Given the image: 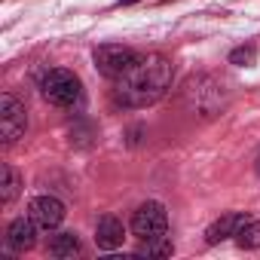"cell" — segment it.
I'll return each mask as SVG.
<instances>
[{
    "mask_svg": "<svg viewBox=\"0 0 260 260\" xmlns=\"http://www.w3.org/2000/svg\"><path fill=\"white\" fill-rule=\"evenodd\" d=\"M172 77L175 64L166 55H141L119 80H113V101L122 107H150L172 89Z\"/></svg>",
    "mask_w": 260,
    "mask_h": 260,
    "instance_id": "cell-1",
    "label": "cell"
},
{
    "mask_svg": "<svg viewBox=\"0 0 260 260\" xmlns=\"http://www.w3.org/2000/svg\"><path fill=\"white\" fill-rule=\"evenodd\" d=\"M226 89H223V83H217L214 77H208V74H199V77H190L187 83H184V104L193 110V113H199V116H214V113H220L223 107H226Z\"/></svg>",
    "mask_w": 260,
    "mask_h": 260,
    "instance_id": "cell-2",
    "label": "cell"
},
{
    "mask_svg": "<svg viewBox=\"0 0 260 260\" xmlns=\"http://www.w3.org/2000/svg\"><path fill=\"white\" fill-rule=\"evenodd\" d=\"M40 92H43V98H46L49 104H55V107H74V104L80 101V95H83V86H80V77H77L74 71L55 68V71H49V74L43 77Z\"/></svg>",
    "mask_w": 260,
    "mask_h": 260,
    "instance_id": "cell-3",
    "label": "cell"
},
{
    "mask_svg": "<svg viewBox=\"0 0 260 260\" xmlns=\"http://www.w3.org/2000/svg\"><path fill=\"white\" fill-rule=\"evenodd\" d=\"M92 58H95V68H98L101 77L119 80L128 68H132V64L141 58V55H138L132 46H122V43H101V46H95Z\"/></svg>",
    "mask_w": 260,
    "mask_h": 260,
    "instance_id": "cell-4",
    "label": "cell"
},
{
    "mask_svg": "<svg viewBox=\"0 0 260 260\" xmlns=\"http://www.w3.org/2000/svg\"><path fill=\"white\" fill-rule=\"evenodd\" d=\"M132 233H135L141 242H147V239H162V236L169 233V214H166V205L156 202V199L138 205L135 214H132Z\"/></svg>",
    "mask_w": 260,
    "mask_h": 260,
    "instance_id": "cell-5",
    "label": "cell"
},
{
    "mask_svg": "<svg viewBox=\"0 0 260 260\" xmlns=\"http://www.w3.org/2000/svg\"><path fill=\"white\" fill-rule=\"evenodd\" d=\"M25 128H28L25 104L16 95L4 92V95H0V135H4V144H16L25 135Z\"/></svg>",
    "mask_w": 260,
    "mask_h": 260,
    "instance_id": "cell-6",
    "label": "cell"
},
{
    "mask_svg": "<svg viewBox=\"0 0 260 260\" xmlns=\"http://www.w3.org/2000/svg\"><path fill=\"white\" fill-rule=\"evenodd\" d=\"M28 214H31V220L40 230H55V226H61V220H64L68 211H64L61 199H55V196H37V199H31Z\"/></svg>",
    "mask_w": 260,
    "mask_h": 260,
    "instance_id": "cell-7",
    "label": "cell"
},
{
    "mask_svg": "<svg viewBox=\"0 0 260 260\" xmlns=\"http://www.w3.org/2000/svg\"><path fill=\"white\" fill-rule=\"evenodd\" d=\"M251 220H254V217L245 214V211H226V214H220V217L205 230V242H208V245H220V242H226V239H236Z\"/></svg>",
    "mask_w": 260,
    "mask_h": 260,
    "instance_id": "cell-8",
    "label": "cell"
},
{
    "mask_svg": "<svg viewBox=\"0 0 260 260\" xmlns=\"http://www.w3.org/2000/svg\"><path fill=\"white\" fill-rule=\"evenodd\" d=\"M37 230L40 226L31 220V214L28 217H16L7 226V245H10V251H31L37 245Z\"/></svg>",
    "mask_w": 260,
    "mask_h": 260,
    "instance_id": "cell-9",
    "label": "cell"
},
{
    "mask_svg": "<svg viewBox=\"0 0 260 260\" xmlns=\"http://www.w3.org/2000/svg\"><path fill=\"white\" fill-rule=\"evenodd\" d=\"M122 239H125V226H122L119 217L104 214V217L95 223V242H98L101 251H113V248H119Z\"/></svg>",
    "mask_w": 260,
    "mask_h": 260,
    "instance_id": "cell-10",
    "label": "cell"
},
{
    "mask_svg": "<svg viewBox=\"0 0 260 260\" xmlns=\"http://www.w3.org/2000/svg\"><path fill=\"white\" fill-rule=\"evenodd\" d=\"M80 251H83V245H80V236L77 233H55L49 239V254L58 257V260H71Z\"/></svg>",
    "mask_w": 260,
    "mask_h": 260,
    "instance_id": "cell-11",
    "label": "cell"
},
{
    "mask_svg": "<svg viewBox=\"0 0 260 260\" xmlns=\"http://www.w3.org/2000/svg\"><path fill=\"white\" fill-rule=\"evenodd\" d=\"M22 190V178L13 166H4V181H0V202L4 205H13V199L19 196Z\"/></svg>",
    "mask_w": 260,
    "mask_h": 260,
    "instance_id": "cell-12",
    "label": "cell"
},
{
    "mask_svg": "<svg viewBox=\"0 0 260 260\" xmlns=\"http://www.w3.org/2000/svg\"><path fill=\"white\" fill-rule=\"evenodd\" d=\"M138 257H172L175 254V245L162 236V239H147V242H141L138 245V251H135Z\"/></svg>",
    "mask_w": 260,
    "mask_h": 260,
    "instance_id": "cell-13",
    "label": "cell"
},
{
    "mask_svg": "<svg viewBox=\"0 0 260 260\" xmlns=\"http://www.w3.org/2000/svg\"><path fill=\"white\" fill-rule=\"evenodd\" d=\"M257 61V46L248 43V46H236L230 52V64H239V68H251Z\"/></svg>",
    "mask_w": 260,
    "mask_h": 260,
    "instance_id": "cell-14",
    "label": "cell"
},
{
    "mask_svg": "<svg viewBox=\"0 0 260 260\" xmlns=\"http://www.w3.org/2000/svg\"><path fill=\"white\" fill-rule=\"evenodd\" d=\"M239 248H260V220H251L239 236H236Z\"/></svg>",
    "mask_w": 260,
    "mask_h": 260,
    "instance_id": "cell-15",
    "label": "cell"
},
{
    "mask_svg": "<svg viewBox=\"0 0 260 260\" xmlns=\"http://www.w3.org/2000/svg\"><path fill=\"white\" fill-rule=\"evenodd\" d=\"M132 4H138V0H119V7H132Z\"/></svg>",
    "mask_w": 260,
    "mask_h": 260,
    "instance_id": "cell-16",
    "label": "cell"
},
{
    "mask_svg": "<svg viewBox=\"0 0 260 260\" xmlns=\"http://www.w3.org/2000/svg\"><path fill=\"white\" fill-rule=\"evenodd\" d=\"M254 169H257V175H260V156H257V166H254Z\"/></svg>",
    "mask_w": 260,
    "mask_h": 260,
    "instance_id": "cell-17",
    "label": "cell"
}]
</instances>
